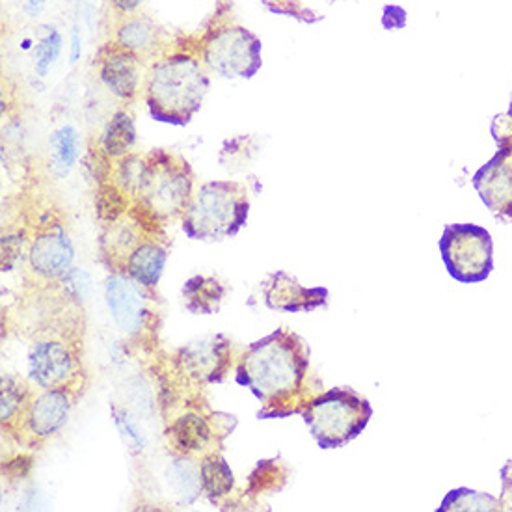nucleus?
I'll list each match as a JSON object with an SVG mask.
<instances>
[{"mask_svg":"<svg viewBox=\"0 0 512 512\" xmlns=\"http://www.w3.org/2000/svg\"><path fill=\"white\" fill-rule=\"evenodd\" d=\"M310 347L289 328H278L244 351L235 380L261 403L259 419L289 418L302 412Z\"/></svg>","mask_w":512,"mask_h":512,"instance_id":"1","label":"nucleus"},{"mask_svg":"<svg viewBox=\"0 0 512 512\" xmlns=\"http://www.w3.org/2000/svg\"><path fill=\"white\" fill-rule=\"evenodd\" d=\"M211 79L192 51H166L146 69L144 99L155 122L185 127L200 112Z\"/></svg>","mask_w":512,"mask_h":512,"instance_id":"2","label":"nucleus"},{"mask_svg":"<svg viewBox=\"0 0 512 512\" xmlns=\"http://www.w3.org/2000/svg\"><path fill=\"white\" fill-rule=\"evenodd\" d=\"M250 215L248 190L239 181L203 183L181 216V228L192 241L218 243L235 237Z\"/></svg>","mask_w":512,"mask_h":512,"instance_id":"3","label":"nucleus"},{"mask_svg":"<svg viewBox=\"0 0 512 512\" xmlns=\"http://www.w3.org/2000/svg\"><path fill=\"white\" fill-rule=\"evenodd\" d=\"M300 414L321 449H339L365 431L373 406L351 388H332L310 401Z\"/></svg>","mask_w":512,"mask_h":512,"instance_id":"4","label":"nucleus"},{"mask_svg":"<svg viewBox=\"0 0 512 512\" xmlns=\"http://www.w3.org/2000/svg\"><path fill=\"white\" fill-rule=\"evenodd\" d=\"M148 161V185L135 202L146 207L161 222L183 216L194 194L189 162L164 149L148 153Z\"/></svg>","mask_w":512,"mask_h":512,"instance_id":"5","label":"nucleus"},{"mask_svg":"<svg viewBox=\"0 0 512 512\" xmlns=\"http://www.w3.org/2000/svg\"><path fill=\"white\" fill-rule=\"evenodd\" d=\"M203 66L224 79H252L263 66L261 40L241 25L209 30L198 45Z\"/></svg>","mask_w":512,"mask_h":512,"instance_id":"6","label":"nucleus"},{"mask_svg":"<svg viewBox=\"0 0 512 512\" xmlns=\"http://www.w3.org/2000/svg\"><path fill=\"white\" fill-rule=\"evenodd\" d=\"M445 269L460 283H481L494 270V241L475 224H449L440 239Z\"/></svg>","mask_w":512,"mask_h":512,"instance_id":"7","label":"nucleus"},{"mask_svg":"<svg viewBox=\"0 0 512 512\" xmlns=\"http://www.w3.org/2000/svg\"><path fill=\"white\" fill-rule=\"evenodd\" d=\"M177 364L187 377L196 382L218 384L230 371V339L216 334L192 341L177 352Z\"/></svg>","mask_w":512,"mask_h":512,"instance_id":"8","label":"nucleus"},{"mask_svg":"<svg viewBox=\"0 0 512 512\" xmlns=\"http://www.w3.org/2000/svg\"><path fill=\"white\" fill-rule=\"evenodd\" d=\"M473 187L501 224L512 222V149L499 148L473 176Z\"/></svg>","mask_w":512,"mask_h":512,"instance_id":"9","label":"nucleus"},{"mask_svg":"<svg viewBox=\"0 0 512 512\" xmlns=\"http://www.w3.org/2000/svg\"><path fill=\"white\" fill-rule=\"evenodd\" d=\"M95 66L99 79L110 90V94L116 95L122 101H133L142 77L146 75V62H142L136 54L125 51L118 43L108 40L95 58Z\"/></svg>","mask_w":512,"mask_h":512,"instance_id":"10","label":"nucleus"},{"mask_svg":"<svg viewBox=\"0 0 512 512\" xmlns=\"http://www.w3.org/2000/svg\"><path fill=\"white\" fill-rule=\"evenodd\" d=\"M140 283L127 274H110L105 282V300L116 326L127 336H135L148 319V298Z\"/></svg>","mask_w":512,"mask_h":512,"instance_id":"11","label":"nucleus"},{"mask_svg":"<svg viewBox=\"0 0 512 512\" xmlns=\"http://www.w3.org/2000/svg\"><path fill=\"white\" fill-rule=\"evenodd\" d=\"M326 287H304L295 276L285 270L272 272L263 282V300L272 311L283 313H308L323 308L328 302Z\"/></svg>","mask_w":512,"mask_h":512,"instance_id":"12","label":"nucleus"},{"mask_svg":"<svg viewBox=\"0 0 512 512\" xmlns=\"http://www.w3.org/2000/svg\"><path fill=\"white\" fill-rule=\"evenodd\" d=\"M110 40L125 51L136 54L148 66L166 53V32L148 15H120L112 27Z\"/></svg>","mask_w":512,"mask_h":512,"instance_id":"13","label":"nucleus"},{"mask_svg":"<svg viewBox=\"0 0 512 512\" xmlns=\"http://www.w3.org/2000/svg\"><path fill=\"white\" fill-rule=\"evenodd\" d=\"M73 371V354L60 341H38L28 352V377L43 390L64 388Z\"/></svg>","mask_w":512,"mask_h":512,"instance_id":"14","label":"nucleus"},{"mask_svg":"<svg viewBox=\"0 0 512 512\" xmlns=\"http://www.w3.org/2000/svg\"><path fill=\"white\" fill-rule=\"evenodd\" d=\"M73 259L75 248L66 230L60 226L40 233L28 252L30 267L45 280L64 278L71 270Z\"/></svg>","mask_w":512,"mask_h":512,"instance_id":"15","label":"nucleus"},{"mask_svg":"<svg viewBox=\"0 0 512 512\" xmlns=\"http://www.w3.org/2000/svg\"><path fill=\"white\" fill-rule=\"evenodd\" d=\"M71 397L66 388L45 390L27 406V427L32 436L51 438L68 423Z\"/></svg>","mask_w":512,"mask_h":512,"instance_id":"16","label":"nucleus"},{"mask_svg":"<svg viewBox=\"0 0 512 512\" xmlns=\"http://www.w3.org/2000/svg\"><path fill=\"white\" fill-rule=\"evenodd\" d=\"M168 252L159 243H138L125 259V272L142 287H157L162 270L166 265Z\"/></svg>","mask_w":512,"mask_h":512,"instance_id":"17","label":"nucleus"},{"mask_svg":"<svg viewBox=\"0 0 512 512\" xmlns=\"http://www.w3.org/2000/svg\"><path fill=\"white\" fill-rule=\"evenodd\" d=\"M226 298L224 283L211 276H194L183 285L185 308L194 315H215Z\"/></svg>","mask_w":512,"mask_h":512,"instance_id":"18","label":"nucleus"},{"mask_svg":"<svg viewBox=\"0 0 512 512\" xmlns=\"http://www.w3.org/2000/svg\"><path fill=\"white\" fill-rule=\"evenodd\" d=\"M136 144V127L133 118L125 112L118 110L110 122L107 123L99 149L107 155L108 159H122L131 153Z\"/></svg>","mask_w":512,"mask_h":512,"instance_id":"19","label":"nucleus"},{"mask_svg":"<svg viewBox=\"0 0 512 512\" xmlns=\"http://www.w3.org/2000/svg\"><path fill=\"white\" fill-rule=\"evenodd\" d=\"M168 485L179 505H192L203 492L200 468L189 459H177L168 468Z\"/></svg>","mask_w":512,"mask_h":512,"instance_id":"20","label":"nucleus"},{"mask_svg":"<svg viewBox=\"0 0 512 512\" xmlns=\"http://www.w3.org/2000/svg\"><path fill=\"white\" fill-rule=\"evenodd\" d=\"M170 436L183 453H196L205 449V445L211 442L213 431L205 418L198 414H185L176 419V423L170 429Z\"/></svg>","mask_w":512,"mask_h":512,"instance_id":"21","label":"nucleus"},{"mask_svg":"<svg viewBox=\"0 0 512 512\" xmlns=\"http://www.w3.org/2000/svg\"><path fill=\"white\" fill-rule=\"evenodd\" d=\"M112 177H114L112 181L116 185H120L127 192L129 198H135L136 200L148 185V155L140 157L136 153H129L122 159H118V162L112 168Z\"/></svg>","mask_w":512,"mask_h":512,"instance_id":"22","label":"nucleus"},{"mask_svg":"<svg viewBox=\"0 0 512 512\" xmlns=\"http://www.w3.org/2000/svg\"><path fill=\"white\" fill-rule=\"evenodd\" d=\"M202 485L205 496L211 501L226 498L235 486V475L231 472L230 464L220 455H209L200 464Z\"/></svg>","mask_w":512,"mask_h":512,"instance_id":"23","label":"nucleus"},{"mask_svg":"<svg viewBox=\"0 0 512 512\" xmlns=\"http://www.w3.org/2000/svg\"><path fill=\"white\" fill-rule=\"evenodd\" d=\"M49 146L53 149V168L58 176H68L69 170L81 157V138L73 127H60L54 131Z\"/></svg>","mask_w":512,"mask_h":512,"instance_id":"24","label":"nucleus"},{"mask_svg":"<svg viewBox=\"0 0 512 512\" xmlns=\"http://www.w3.org/2000/svg\"><path fill=\"white\" fill-rule=\"evenodd\" d=\"M501 511V503L498 498L477 492L470 488H457L451 490L445 496L442 505L436 509V512H488Z\"/></svg>","mask_w":512,"mask_h":512,"instance_id":"25","label":"nucleus"},{"mask_svg":"<svg viewBox=\"0 0 512 512\" xmlns=\"http://www.w3.org/2000/svg\"><path fill=\"white\" fill-rule=\"evenodd\" d=\"M285 481H287V470L280 460H261L256 470L250 473L246 492L250 496L274 494L282 490Z\"/></svg>","mask_w":512,"mask_h":512,"instance_id":"26","label":"nucleus"},{"mask_svg":"<svg viewBox=\"0 0 512 512\" xmlns=\"http://www.w3.org/2000/svg\"><path fill=\"white\" fill-rule=\"evenodd\" d=\"M95 207H97V216H99L103 222L114 224V222H118V220L125 215V211L129 209V196H127V192H125L120 185H116L114 181H105V183L99 185V190H97V202H95Z\"/></svg>","mask_w":512,"mask_h":512,"instance_id":"27","label":"nucleus"},{"mask_svg":"<svg viewBox=\"0 0 512 512\" xmlns=\"http://www.w3.org/2000/svg\"><path fill=\"white\" fill-rule=\"evenodd\" d=\"M257 153V142L254 136H239L228 140L220 153V162L231 172H243Z\"/></svg>","mask_w":512,"mask_h":512,"instance_id":"28","label":"nucleus"},{"mask_svg":"<svg viewBox=\"0 0 512 512\" xmlns=\"http://www.w3.org/2000/svg\"><path fill=\"white\" fill-rule=\"evenodd\" d=\"M62 34L53 27H45L40 40L34 45V69L38 77H47V73L53 68L56 58L62 53Z\"/></svg>","mask_w":512,"mask_h":512,"instance_id":"29","label":"nucleus"},{"mask_svg":"<svg viewBox=\"0 0 512 512\" xmlns=\"http://www.w3.org/2000/svg\"><path fill=\"white\" fill-rule=\"evenodd\" d=\"M28 388L19 382L17 378L4 375L2 377V395H0V416H2V423H10L12 419L23 412V408L27 405Z\"/></svg>","mask_w":512,"mask_h":512,"instance_id":"30","label":"nucleus"},{"mask_svg":"<svg viewBox=\"0 0 512 512\" xmlns=\"http://www.w3.org/2000/svg\"><path fill=\"white\" fill-rule=\"evenodd\" d=\"M112 416H114V423H116L118 431L122 432L123 440L127 442V445L135 453H142L146 447V438L140 431V427L136 425L135 419L131 418V414L123 408L112 406Z\"/></svg>","mask_w":512,"mask_h":512,"instance_id":"31","label":"nucleus"},{"mask_svg":"<svg viewBox=\"0 0 512 512\" xmlns=\"http://www.w3.org/2000/svg\"><path fill=\"white\" fill-rule=\"evenodd\" d=\"M265 8L272 14L287 15L295 17L304 23H315L319 17L311 12L310 8L304 6L302 0H263Z\"/></svg>","mask_w":512,"mask_h":512,"instance_id":"32","label":"nucleus"},{"mask_svg":"<svg viewBox=\"0 0 512 512\" xmlns=\"http://www.w3.org/2000/svg\"><path fill=\"white\" fill-rule=\"evenodd\" d=\"M64 289L68 291L75 300H86L92 289V280L86 270L71 269L68 274L62 278Z\"/></svg>","mask_w":512,"mask_h":512,"instance_id":"33","label":"nucleus"},{"mask_svg":"<svg viewBox=\"0 0 512 512\" xmlns=\"http://www.w3.org/2000/svg\"><path fill=\"white\" fill-rule=\"evenodd\" d=\"M501 509L512 511V460H509L501 470Z\"/></svg>","mask_w":512,"mask_h":512,"instance_id":"34","label":"nucleus"},{"mask_svg":"<svg viewBox=\"0 0 512 512\" xmlns=\"http://www.w3.org/2000/svg\"><path fill=\"white\" fill-rule=\"evenodd\" d=\"M23 250V244L17 243L14 237H4L2 241V269L12 270L17 259H19V252Z\"/></svg>","mask_w":512,"mask_h":512,"instance_id":"35","label":"nucleus"},{"mask_svg":"<svg viewBox=\"0 0 512 512\" xmlns=\"http://www.w3.org/2000/svg\"><path fill=\"white\" fill-rule=\"evenodd\" d=\"M144 0H110L112 8L116 10L118 15H131L136 14V10L140 8Z\"/></svg>","mask_w":512,"mask_h":512,"instance_id":"36","label":"nucleus"},{"mask_svg":"<svg viewBox=\"0 0 512 512\" xmlns=\"http://www.w3.org/2000/svg\"><path fill=\"white\" fill-rule=\"evenodd\" d=\"M43 2H45V0H28V10H32V12H38Z\"/></svg>","mask_w":512,"mask_h":512,"instance_id":"37","label":"nucleus"},{"mask_svg":"<svg viewBox=\"0 0 512 512\" xmlns=\"http://www.w3.org/2000/svg\"><path fill=\"white\" fill-rule=\"evenodd\" d=\"M507 114H509V116H511V120H512V99H511V108H509V112H507Z\"/></svg>","mask_w":512,"mask_h":512,"instance_id":"38","label":"nucleus"}]
</instances>
